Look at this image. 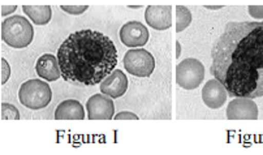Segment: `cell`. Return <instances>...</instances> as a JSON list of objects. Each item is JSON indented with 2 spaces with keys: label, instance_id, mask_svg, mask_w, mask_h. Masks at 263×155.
<instances>
[{
  "label": "cell",
  "instance_id": "cell-1",
  "mask_svg": "<svg viewBox=\"0 0 263 155\" xmlns=\"http://www.w3.org/2000/svg\"><path fill=\"white\" fill-rule=\"evenodd\" d=\"M211 57V74L231 95L263 96V21L228 24Z\"/></svg>",
  "mask_w": 263,
  "mask_h": 155
},
{
  "label": "cell",
  "instance_id": "cell-2",
  "mask_svg": "<svg viewBox=\"0 0 263 155\" xmlns=\"http://www.w3.org/2000/svg\"><path fill=\"white\" fill-rule=\"evenodd\" d=\"M56 57L65 81L94 86L115 71L118 48L104 34L85 29L70 34L60 46Z\"/></svg>",
  "mask_w": 263,
  "mask_h": 155
},
{
  "label": "cell",
  "instance_id": "cell-3",
  "mask_svg": "<svg viewBox=\"0 0 263 155\" xmlns=\"http://www.w3.org/2000/svg\"><path fill=\"white\" fill-rule=\"evenodd\" d=\"M33 38V26L24 16H9L2 24V40L11 47H28Z\"/></svg>",
  "mask_w": 263,
  "mask_h": 155
},
{
  "label": "cell",
  "instance_id": "cell-4",
  "mask_svg": "<svg viewBox=\"0 0 263 155\" xmlns=\"http://www.w3.org/2000/svg\"><path fill=\"white\" fill-rule=\"evenodd\" d=\"M52 91L43 80H29L21 85L18 99L30 110H42L50 105Z\"/></svg>",
  "mask_w": 263,
  "mask_h": 155
},
{
  "label": "cell",
  "instance_id": "cell-5",
  "mask_svg": "<svg viewBox=\"0 0 263 155\" xmlns=\"http://www.w3.org/2000/svg\"><path fill=\"white\" fill-rule=\"evenodd\" d=\"M204 79V67L197 59H185L176 68V82L185 90H193Z\"/></svg>",
  "mask_w": 263,
  "mask_h": 155
},
{
  "label": "cell",
  "instance_id": "cell-6",
  "mask_svg": "<svg viewBox=\"0 0 263 155\" xmlns=\"http://www.w3.org/2000/svg\"><path fill=\"white\" fill-rule=\"evenodd\" d=\"M124 67L128 73L136 77H148L154 72L155 60L148 51L143 48L129 50L124 56Z\"/></svg>",
  "mask_w": 263,
  "mask_h": 155
},
{
  "label": "cell",
  "instance_id": "cell-7",
  "mask_svg": "<svg viewBox=\"0 0 263 155\" xmlns=\"http://www.w3.org/2000/svg\"><path fill=\"white\" fill-rule=\"evenodd\" d=\"M89 120H111L115 113V105L109 96L104 94H96L86 103Z\"/></svg>",
  "mask_w": 263,
  "mask_h": 155
},
{
  "label": "cell",
  "instance_id": "cell-8",
  "mask_svg": "<svg viewBox=\"0 0 263 155\" xmlns=\"http://www.w3.org/2000/svg\"><path fill=\"white\" fill-rule=\"evenodd\" d=\"M228 120H257L258 106L250 98L236 96L227 107Z\"/></svg>",
  "mask_w": 263,
  "mask_h": 155
},
{
  "label": "cell",
  "instance_id": "cell-9",
  "mask_svg": "<svg viewBox=\"0 0 263 155\" xmlns=\"http://www.w3.org/2000/svg\"><path fill=\"white\" fill-rule=\"evenodd\" d=\"M145 18L148 26L155 30H167L172 25V7L167 4H153L145 11Z\"/></svg>",
  "mask_w": 263,
  "mask_h": 155
},
{
  "label": "cell",
  "instance_id": "cell-10",
  "mask_svg": "<svg viewBox=\"0 0 263 155\" xmlns=\"http://www.w3.org/2000/svg\"><path fill=\"white\" fill-rule=\"evenodd\" d=\"M148 34L147 28L138 21H129L121 28L120 40L128 47H143L147 43Z\"/></svg>",
  "mask_w": 263,
  "mask_h": 155
},
{
  "label": "cell",
  "instance_id": "cell-11",
  "mask_svg": "<svg viewBox=\"0 0 263 155\" xmlns=\"http://www.w3.org/2000/svg\"><path fill=\"white\" fill-rule=\"evenodd\" d=\"M128 89V79L120 69H115L101 82V91L109 98H120Z\"/></svg>",
  "mask_w": 263,
  "mask_h": 155
},
{
  "label": "cell",
  "instance_id": "cell-12",
  "mask_svg": "<svg viewBox=\"0 0 263 155\" xmlns=\"http://www.w3.org/2000/svg\"><path fill=\"white\" fill-rule=\"evenodd\" d=\"M202 99L210 108H219L227 101V90L216 79L210 80L202 89Z\"/></svg>",
  "mask_w": 263,
  "mask_h": 155
},
{
  "label": "cell",
  "instance_id": "cell-13",
  "mask_svg": "<svg viewBox=\"0 0 263 155\" xmlns=\"http://www.w3.org/2000/svg\"><path fill=\"white\" fill-rule=\"evenodd\" d=\"M36 74L46 81H56L62 76L59 60L51 54H45L38 59L35 64Z\"/></svg>",
  "mask_w": 263,
  "mask_h": 155
},
{
  "label": "cell",
  "instance_id": "cell-14",
  "mask_svg": "<svg viewBox=\"0 0 263 155\" xmlns=\"http://www.w3.org/2000/svg\"><path fill=\"white\" fill-rule=\"evenodd\" d=\"M85 111L76 99H67L62 102L55 111V120H84Z\"/></svg>",
  "mask_w": 263,
  "mask_h": 155
},
{
  "label": "cell",
  "instance_id": "cell-15",
  "mask_svg": "<svg viewBox=\"0 0 263 155\" xmlns=\"http://www.w3.org/2000/svg\"><path fill=\"white\" fill-rule=\"evenodd\" d=\"M23 11L26 16H29L31 21H33L35 25H46V24L50 23L51 16H52V11H51L50 6H42V4H38V6H23Z\"/></svg>",
  "mask_w": 263,
  "mask_h": 155
},
{
  "label": "cell",
  "instance_id": "cell-16",
  "mask_svg": "<svg viewBox=\"0 0 263 155\" xmlns=\"http://www.w3.org/2000/svg\"><path fill=\"white\" fill-rule=\"evenodd\" d=\"M192 23L191 11L184 6H176V31L185 30Z\"/></svg>",
  "mask_w": 263,
  "mask_h": 155
},
{
  "label": "cell",
  "instance_id": "cell-17",
  "mask_svg": "<svg viewBox=\"0 0 263 155\" xmlns=\"http://www.w3.org/2000/svg\"><path fill=\"white\" fill-rule=\"evenodd\" d=\"M2 119L3 120H18L20 113L14 106L9 105V103H3L2 105Z\"/></svg>",
  "mask_w": 263,
  "mask_h": 155
},
{
  "label": "cell",
  "instance_id": "cell-18",
  "mask_svg": "<svg viewBox=\"0 0 263 155\" xmlns=\"http://www.w3.org/2000/svg\"><path fill=\"white\" fill-rule=\"evenodd\" d=\"M60 8L64 12H67V13L73 14V16H79V14H82L84 12H86L89 6H85V4H80V6H72V4H69V6H65L64 4V6H60Z\"/></svg>",
  "mask_w": 263,
  "mask_h": 155
},
{
  "label": "cell",
  "instance_id": "cell-19",
  "mask_svg": "<svg viewBox=\"0 0 263 155\" xmlns=\"http://www.w3.org/2000/svg\"><path fill=\"white\" fill-rule=\"evenodd\" d=\"M250 16L255 17V18H263V6H249L248 8Z\"/></svg>",
  "mask_w": 263,
  "mask_h": 155
},
{
  "label": "cell",
  "instance_id": "cell-20",
  "mask_svg": "<svg viewBox=\"0 0 263 155\" xmlns=\"http://www.w3.org/2000/svg\"><path fill=\"white\" fill-rule=\"evenodd\" d=\"M9 72H11V69H9L8 67V63H7L4 59H2V84H6L7 82V80H8V76H9Z\"/></svg>",
  "mask_w": 263,
  "mask_h": 155
},
{
  "label": "cell",
  "instance_id": "cell-21",
  "mask_svg": "<svg viewBox=\"0 0 263 155\" xmlns=\"http://www.w3.org/2000/svg\"><path fill=\"white\" fill-rule=\"evenodd\" d=\"M115 120H138V116L133 112H120L115 116Z\"/></svg>",
  "mask_w": 263,
  "mask_h": 155
},
{
  "label": "cell",
  "instance_id": "cell-22",
  "mask_svg": "<svg viewBox=\"0 0 263 155\" xmlns=\"http://www.w3.org/2000/svg\"><path fill=\"white\" fill-rule=\"evenodd\" d=\"M17 9L16 4H7L2 3V16H8V14L13 13Z\"/></svg>",
  "mask_w": 263,
  "mask_h": 155
},
{
  "label": "cell",
  "instance_id": "cell-23",
  "mask_svg": "<svg viewBox=\"0 0 263 155\" xmlns=\"http://www.w3.org/2000/svg\"><path fill=\"white\" fill-rule=\"evenodd\" d=\"M177 55H180V43L177 42Z\"/></svg>",
  "mask_w": 263,
  "mask_h": 155
}]
</instances>
